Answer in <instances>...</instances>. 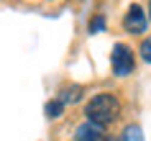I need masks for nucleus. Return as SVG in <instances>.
I'll return each mask as SVG.
<instances>
[{"label":"nucleus","mask_w":151,"mask_h":141,"mask_svg":"<svg viewBox=\"0 0 151 141\" xmlns=\"http://www.w3.org/2000/svg\"><path fill=\"white\" fill-rule=\"evenodd\" d=\"M118 113H120V100L113 93H97V95H92V100L85 105L87 121L103 126V128L108 123H113V121L118 118Z\"/></svg>","instance_id":"f257e3e1"},{"label":"nucleus","mask_w":151,"mask_h":141,"mask_svg":"<svg viewBox=\"0 0 151 141\" xmlns=\"http://www.w3.org/2000/svg\"><path fill=\"white\" fill-rule=\"evenodd\" d=\"M110 64H113V74L115 77H128L136 67V56H133V49L126 46V44H115L113 46V54H110Z\"/></svg>","instance_id":"f03ea898"},{"label":"nucleus","mask_w":151,"mask_h":141,"mask_svg":"<svg viewBox=\"0 0 151 141\" xmlns=\"http://www.w3.org/2000/svg\"><path fill=\"white\" fill-rule=\"evenodd\" d=\"M146 26H149V16H146V10L138 5V3H133L131 8H128L126 18H123V28H126L128 33H143L146 31Z\"/></svg>","instance_id":"7ed1b4c3"},{"label":"nucleus","mask_w":151,"mask_h":141,"mask_svg":"<svg viewBox=\"0 0 151 141\" xmlns=\"http://www.w3.org/2000/svg\"><path fill=\"white\" fill-rule=\"evenodd\" d=\"M103 126L92 123V121H85L82 126H77L74 131V141H103Z\"/></svg>","instance_id":"20e7f679"},{"label":"nucleus","mask_w":151,"mask_h":141,"mask_svg":"<svg viewBox=\"0 0 151 141\" xmlns=\"http://www.w3.org/2000/svg\"><path fill=\"white\" fill-rule=\"evenodd\" d=\"M80 98H82V87L80 85H67V87H62V93H59L56 100H62L64 105H69V103H77Z\"/></svg>","instance_id":"39448f33"},{"label":"nucleus","mask_w":151,"mask_h":141,"mask_svg":"<svg viewBox=\"0 0 151 141\" xmlns=\"http://www.w3.org/2000/svg\"><path fill=\"white\" fill-rule=\"evenodd\" d=\"M120 141H143V128L138 123H131L123 128V136H120Z\"/></svg>","instance_id":"423d86ee"},{"label":"nucleus","mask_w":151,"mask_h":141,"mask_svg":"<svg viewBox=\"0 0 151 141\" xmlns=\"http://www.w3.org/2000/svg\"><path fill=\"white\" fill-rule=\"evenodd\" d=\"M62 110H64V103L54 98V100H49V103H46L44 113H46V118H59V116H62Z\"/></svg>","instance_id":"0eeeda50"},{"label":"nucleus","mask_w":151,"mask_h":141,"mask_svg":"<svg viewBox=\"0 0 151 141\" xmlns=\"http://www.w3.org/2000/svg\"><path fill=\"white\" fill-rule=\"evenodd\" d=\"M138 54H141V59H143L146 64H151V36L141 41V49H138Z\"/></svg>","instance_id":"6e6552de"},{"label":"nucleus","mask_w":151,"mask_h":141,"mask_svg":"<svg viewBox=\"0 0 151 141\" xmlns=\"http://www.w3.org/2000/svg\"><path fill=\"white\" fill-rule=\"evenodd\" d=\"M103 28H105V18L103 16H95L90 21V33H97V31H103Z\"/></svg>","instance_id":"1a4fd4ad"},{"label":"nucleus","mask_w":151,"mask_h":141,"mask_svg":"<svg viewBox=\"0 0 151 141\" xmlns=\"http://www.w3.org/2000/svg\"><path fill=\"white\" fill-rule=\"evenodd\" d=\"M149 18H151V5H149Z\"/></svg>","instance_id":"9d476101"},{"label":"nucleus","mask_w":151,"mask_h":141,"mask_svg":"<svg viewBox=\"0 0 151 141\" xmlns=\"http://www.w3.org/2000/svg\"><path fill=\"white\" fill-rule=\"evenodd\" d=\"M105 141H115V139H105Z\"/></svg>","instance_id":"9b49d317"}]
</instances>
